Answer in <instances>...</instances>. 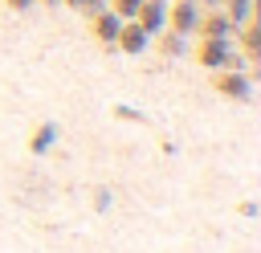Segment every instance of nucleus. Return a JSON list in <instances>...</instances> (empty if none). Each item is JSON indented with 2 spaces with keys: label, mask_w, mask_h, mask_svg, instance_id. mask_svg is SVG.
Instances as JSON below:
<instances>
[{
  "label": "nucleus",
  "mask_w": 261,
  "mask_h": 253,
  "mask_svg": "<svg viewBox=\"0 0 261 253\" xmlns=\"http://www.w3.org/2000/svg\"><path fill=\"white\" fill-rule=\"evenodd\" d=\"M196 57H200V65H208V69H237V65H241V57H237V49L228 45V37H200Z\"/></svg>",
  "instance_id": "1"
},
{
  "label": "nucleus",
  "mask_w": 261,
  "mask_h": 253,
  "mask_svg": "<svg viewBox=\"0 0 261 253\" xmlns=\"http://www.w3.org/2000/svg\"><path fill=\"white\" fill-rule=\"evenodd\" d=\"M200 0H179L175 8H167V24H171V33H184V37H192L196 29H200Z\"/></svg>",
  "instance_id": "2"
},
{
  "label": "nucleus",
  "mask_w": 261,
  "mask_h": 253,
  "mask_svg": "<svg viewBox=\"0 0 261 253\" xmlns=\"http://www.w3.org/2000/svg\"><path fill=\"white\" fill-rule=\"evenodd\" d=\"M147 33H163L167 29V4L163 0H143V8H139V16H135Z\"/></svg>",
  "instance_id": "3"
},
{
  "label": "nucleus",
  "mask_w": 261,
  "mask_h": 253,
  "mask_svg": "<svg viewBox=\"0 0 261 253\" xmlns=\"http://www.w3.org/2000/svg\"><path fill=\"white\" fill-rule=\"evenodd\" d=\"M147 37H151V33H147L139 20H122V29H118V37H114V41H118V49L139 53V49H147Z\"/></svg>",
  "instance_id": "4"
},
{
  "label": "nucleus",
  "mask_w": 261,
  "mask_h": 253,
  "mask_svg": "<svg viewBox=\"0 0 261 253\" xmlns=\"http://www.w3.org/2000/svg\"><path fill=\"white\" fill-rule=\"evenodd\" d=\"M216 90H220L224 98H249V94H253V82H249L245 73H224V78H216Z\"/></svg>",
  "instance_id": "5"
},
{
  "label": "nucleus",
  "mask_w": 261,
  "mask_h": 253,
  "mask_svg": "<svg viewBox=\"0 0 261 253\" xmlns=\"http://www.w3.org/2000/svg\"><path fill=\"white\" fill-rule=\"evenodd\" d=\"M232 20L224 16V12H212V16H200V29L196 33H204V37H232Z\"/></svg>",
  "instance_id": "6"
},
{
  "label": "nucleus",
  "mask_w": 261,
  "mask_h": 253,
  "mask_svg": "<svg viewBox=\"0 0 261 253\" xmlns=\"http://www.w3.org/2000/svg\"><path fill=\"white\" fill-rule=\"evenodd\" d=\"M118 29H122V16H118V12H106V8H102V12L94 16V37H98V41H114Z\"/></svg>",
  "instance_id": "7"
},
{
  "label": "nucleus",
  "mask_w": 261,
  "mask_h": 253,
  "mask_svg": "<svg viewBox=\"0 0 261 253\" xmlns=\"http://www.w3.org/2000/svg\"><path fill=\"white\" fill-rule=\"evenodd\" d=\"M53 139H57V127H53V122H45V127H41V131H37V135L29 139V147H33L37 155H45V151L53 147Z\"/></svg>",
  "instance_id": "8"
},
{
  "label": "nucleus",
  "mask_w": 261,
  "mask_h": 253,
  "mask_svg": "<svg viewBox=\"0 0 261 253\" xmlns=\"http://www.w3.org/2000/svg\"><path fill=\"white\" fill-rule=\"evenodd\" d=\"M232 24H249V16H253V0H228V12H224Z\"/></svg>",
  "instance_id": "9"
},
{
  "label": "nucleus",
  "mask_w": 261,
  "mask_h": 253,
  "mask_svg": "<svg viewBox=\"0 0 261 253\" xmlns=\"http://www.w3.org/2000/svg\"><path fill=\"white\" fill-rule=\"evenodd\" d=\"M139 8H143V0H114V12H118L122 20H135Z\"/></svg>",
  "instance_id": "10"
},
{
  "label": "nucleus",
  "mask_w": 261,
  "mask_h": 253,
  "mask_svg": "<svg viewBox=\"0 0 261 253\" xmlns=\"http://www.w3.org/2000/svg\"><path fill=\"white\" fill-rule=\"evenodd\" d=\"M167 49H171V57H179L184 53V33H167V41H163Z\"/></svg>",
  "instance_id": "11"
},
{
  "label": "nucleus",
  "mask_w": 261,
  "mask_h": 253,
  "mask_svg": "<svg viewBox=\"0 0 261 253\" xmlns=\"http://www.w3.org/2000/svg\"><path fill=\"white\" fill-rule=\"evenodd\" d=\"M8 4H12V8H29L33 0H8Z\"/></svg>",
  "instance_id": "12"
},
{
  "label": "nucleus",
  "mask_w": 261,
  "mask_h": 253,
  "mask_svg": "<svg viewBox=\"0 0 261 253\" xmlns=\"http://www.w3.org/2000/svg\"><path fill=\"white\" fill-rule=\"evenodd\" d=\"M65 4H73V8H82V4H86V0H65Z\"/></svg>",
  "instance_id": "13"
},
{
  "label": "nucleus",
  "mask_w": 261,
  "mask_h": 253,
  "mask_svg": "<svg viewBox=\"0 0 261 253\" xmlns=\"http://www.w3.org/2000/svg\"><path fill=\"white\" fill-rule=\"evenodd\" d=\"M45 4H57V0H45Z\"/></svg>",
  "instance_id": "14"
}]
</instances>
